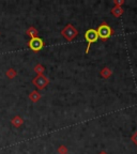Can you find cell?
Segmentation results:
<instances>
[{"label":"cell","mask_w":137,"mask_h":154,"mask_svg":"<svg viewBox=\"0 0 137 154\" xmlns=\"http://www.w3.org/2000/svg\"><path fill=\"white\" fill-rule=\"evenodd\" d=\"M85 38H86V41L88 42V46H87V49H86V54H88L90 51V45H91V43L98 41V38H99L98 31H96L95 29H89V30H87L86 33H85Z\"/></svg>","instance_id":"obj_1"},{"label":"cell","mask_w":137,"mask_h":154,"mask_svg":"<svg viewBox=\"0 0 137 154\" xmlns=\"http://www.w3.org/2000/svg\"><path fill=\"white\" fill-rule=\"evenodd\" d=\"M96 31H98V34H99V38H101L102 40H107V38L113 34L111 28L107 24H105V23L100 25L99 29H98Z\"/></svg>","instance_id":"obj_2"},{"label":"cell","mask_w":137,"mask_h":154,"mask_svg":"<svg viewBox=\"0 0 137 154\" xmlns=\"http://www.w3.org/2000/svg\"><path fill=\"white\" fill-rule=\"evenodd\" d=\"M61 34H62L63 38H65L67 41H72L73 38H76V35L78 34L76 28H75L73 25H67L62 31H61Z\"/></svg>","instance_id":"obj_3"},{"label":"cell","mask_w":137,"mask_h":154,"mask_svg":"<svg viewBox=\"0 0 137 154\" xmlns=\"http://www.w3.org/2000/svg\"><path fill=\"white\" fill-rule=\"evenodd\" d=\"M32 84H33L39 90H43L44 88L49 84V80H48L47 77L44 76V75H38V76L33 78Z\"/></svg>","instance_id":"obj_4"},{"label":"cell","mask_w":137,"mask_h":154,"mask_svg":"<svg viewBox=\"0 0 137 154\" xmlns=\"http://www.w3.org/2000/svg\"><path fill=\"white\" fill-rule=\"evenodd\" d=\"M43 46H44L43 40L40 38L39 36L30 38V41H29V47L31 48L33 51H36V53L39 51H41L42 48H43Z\"/></svg>","instance_id":"obj_5"},{"label":"cell","mask_w":137,"mask_h":154,"mask_svg":"<svg viewBox=\"0 0 137 154\" xmlns=\"http://www.w3.org/2000/svg\"><path fill=\"white\" fill-rule=\"evenodd\" d=\"M29 99L36 103V102H38L39 100L41 99V94L39 93L38 91H32L31 93H30V95H29Z\"/></svg>","instance_id":"obj_6"},{"label":"cell","mask_w":137,"mask_h":154,"mask_svg":"<svg viewBox=\"0 0 137 154\" xmlns=\"http://www.w3.org/2000/svg\"><path fill=\"white\" fill-rule=\"evenodd\" d=\"M111 74H113V72H111V70L109 67H104L103 70L101 71V76L103 78H108V77L111 76Z\"/></svg>","instance_id":"obj_7"},{"label":"cell","mask_w":137,"mask_h":154,"mask_svg":"<svg viewBox=\"0 0 137 154\" xmlns=\"http://www.w3.org/2000/svg\"><path fill=\"white\" fill-rule=\"evenodd\" d=\"M123 13V9H121V7H115L114 9H111V14L116 17L121 16Z\"/></svg>","instance_id":"obj_8"},{"label":"cell","mask_w":137,"mask_h":154,"mask_svg":"<svg viewBox=\"0 0 137 154\" xmlns=\"http://www.w3.org/2000/svg\"><path fill=\"white\" fill-rule=\"evenodd\" d=\"M23 119L20 118V117H18V116H16V117H14V118L12 119V124L14 125L15 128H19L20 125L23 124Z\"/></svg>","instance_id":"obj_9"},{"label":"cell","mask_w":137,"mask_h":154,"mask_svg":"<svg viewBox=\"0 0 137 154\" xmlns=\"http://www.w3.org/2000/svg\"><path fill=\"white\" fill-rule=\"evenodd\" d=\"M27 34H28L30 38H36L38 36V30H36L34 27H30V28L27 30Z\"/></svg>","instance_id":"obj_10"},{"label":"cell","mask_w":137,"mask_h":154,"mask_svg":"<svg viewBox=\"0 0 137 154\" xmlns=\"http://www.w3.org/2000/svg\"><path fill=\"white\" fill-rule=\"evenodd\" d=\"M34 71L38 73V75H43V73L45 72V69H44L43 65L38 64V65H36V67H34Z\"/></svg>","instance_id":"obj_11"},{"label":"cell","mask_w":137,"mask_h":154,"mask_svg":"<svg viewBox=\"0 0 137 154\" xmlns=\"http://www.w3.org/2000/svg\"><path fill=\"white\" fill-rule=\"evenodd\" d=\"M16 75H17L16 71L13 70V69H9V70L7 71V76L9 77V78H14Z\"/></svg>","instance_id":"obj_12"},{"label":"cell","mask_w":137,"mask_h":154,"mask_svg":"<svg viewBox=\"0 0 137 154\" xmlns=\"http://www.w3.org/2000/svg\"><path fill=\"white\" fill-rule=\"evenodd\" d=\"M58 152H59L60 154H67V147H64V146H60V147H59V149H58Z\"/></svg>","instance_id":"obj_13"},{"label":"cell","mask_w":137,"mask_h":154,"mask_svg":"<svg viewBox=\"0 0 137 154\" xmlns=\"http://www.w3.org/2000/svg\"><path fill=\"white\" fill-rule=\"evenodd\" d=\"M114 3L116 5V7H120L121 5H123V3H124V1H123V0H115V1H114Z\"/></svg>","instance_id":"obj_14"},{"label":"cell","mask_w":137,"mask_h":154,"mask_svg":"<svg viewBox=\"0 0 137 154\" xmlns=\"http://www.w3.org/2000/svg\"><path fill=\"white\" fill-rule=\"evenodd\" d=\"M132 141L137 146V132H135V134L132 136Z\"/></svg>","instance_id":"obj_15"},{"label":"cell","mask_w":137,"mask_h":154,"mask_svg":"<svg viewBox=\"0 0 137 154\" xmlns=\"http://www.w3.org/2000/svg\"><path fill=\"white\" fill-rule=\"evenodd\" d=\"M100 154H107V153H106V152H101Z\"/></svg>","instance_id":"obj_16"},{"label":"cell","mask_w":137,"mask_h":154,"mask_svg":"<svg viewBox=\"0 0 137 154\" xmlns=\"http://www.w3.org/2000/svg\"></svg>","instance_id":"obj_17"}]
</instances>
